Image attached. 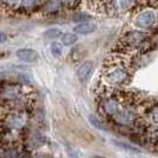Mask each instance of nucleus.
I'll use <instances>...</instances> for the list:
<instances>
[{
  "mask_svg": "<svg viewBox=\"0 0 158 158\" xmlns=\"http://www.w3.org/2000/svg\"><path fill=\"white\" fill-rule=\"evenodd\" d=\"M16 56L23 62H26V63H33L38 60V52L33 49H29V48H23V49H19L17 50Z\"/></svg>",
  "mask_w": 158,
  "mask_h": 158,
  "instance_id": "423d86ee",
  "label": "nucleus"
},
{
  "mask_svg": "<svg viewBox=\"0 0 158 158\" xmlns=\"http://www.w3.org/2000/svg\"><path fill=\"white\" fill-rule=\"evenodd\" d=\"M113 144H114L115 146H118L119 149H123V150L131 151V152H140V150H139V149H137V148H135V146H132V145L127 144V143L118 142V140H113Z\"/></svg>",
  "mask_w": 158,
  "mask_h": 158,
  "instance_id": "f8f14e48",
  "label": "nucleus"
},
{
  "mask_svg": "<svg viewBox=\"0 0 158 158\" xmlns=\"http://www.w3.org/2000/svg\"><path fill=\"white\" fill-rule=\"evenodd\" d=\"M50 49H51V54H52L54 57H60V56L62 55V52H63V48H62V45L60 43H57V42L52 43Z\"/></svg>",
  "mask_w": 158,
  "mask_h": 158,
  "instance_id": "4468645a",
  "label": "nucleus"
},
{
  "mask_svg": "<svg viewBox=\"0 0 158 158\" xmlns=\"http://www.w3.org/2000/svg\"><path fill=\"white\" fill-rule=\"evenodd\" d=\"M93 70H94V63L92 61H86L80 65V68L77 69V77H79L80 81L82 82H86L87 80H89V77L92 76L93 74Z\"/></svg>",
  "mask_w": 158,
  "mask_h": 158,
  "instance_id": "0eeeda50",
  "label": "nucleus"
},
{
  "mask_svg": "<svg viewBox=\"0 0 158 158\" xmlns=\"http://www.w3.org/2000/svg\"><path fill=\"white\" fill-rule=\"evenodd\" d=\"M6 40H8V35L6 32H2L0 31V44H2V43H5Z\"/></svg>",
  "mask_w": 158,
  "mask_h": 158,
  "instance_id": "f3484780",
  "label": "nucleus"
},
{
  "mask_svg": "<svg viewBox=\"0 0 158 158\" xmlns=\"http://www.w3.org/2000/svg\"><path fill=\"white\" fill-rule=\"evenodd\" d=\"M139 117L137 114V112L131 107V106H127L124 105L120 110H119L113 117L112 120L118 124L119 126L123 127H133L137 125V123L139 121Z\"/></svg>",
  "mask_w": 158,
  "mask_h": 158,
  "instance_id": "f03ea898",
  "label": "nucleus"
},
{
  "mask_svg": "<svg viewBox=\"0 0 158 158\" xmlns=\"http://www.w3.org/2000/svg\"><path fill=\"white\" fill-rule=\"evenodd\" d=\"M40 2V0H24L23 6L25 8H33Z\"/></svg>",
  "mask_w": 158,
  "mask_h": 158,
  "instance_id": "2eb2a0df",
  "label": "nucleus"
},
{
  "mask_svg": "<svg viewBox=\"0 0 158 158\" xmlns=\"http://www.w3.org/2000/svg\"><path fill=\"white\" fill-rule=\"evenodd\" d=\"M132 1L133 0H119V5H120V7L123 8V10H125V8H127L132 4Z\"/></svg>",
  "mask_w": 158,
  "mask_h": 158,
  "instance_id": "dca6fc26",
  "label": "nucleus"
},
{
  "mask_svg": "<svg viewBox=\"0 0 158 158\" xmlns=\"http://www.w3.org/2000/svg\"><path fill=\"white\" fill-rule=\"evenodd\" d=\"M61 36H62V31L58 27H51V29L47 30L45 33H44V37L49 38V40H56V38H58Z\"/></svg>",
  "mask_w": 158,
  "mask_h": 158,
  "instance_id": "9b49d317",
  "label": "nucleus"
},
{
  "mask_svg": "<svg viewBox=\"0 0 158 158\" xmlns=\"http://www.w3.org/2000/svg\"><path fill=\"white\" fill-rule=\"evenodd\" d=\"M130 79L127 67L121 62H112L103 73V80L110 86H123Z\"/></svg>",
  "mask_w": 158,
  "mask_h": 158,
  "instance_id": "f257e3e1",
  "label": "nucleus"
},
{
  "mask_svg": "<svg viewBox=\"0 0 158 158\" xmlns=\"http://www.w3.org/2000/svg\"><path fill=\"white\" fill-rule=\"evenodd\" d=\"M89 121H90V124L94 127H96L98 130H106V126L103 125L102 120L96 118L95 115H89Z\"/></svg>",
  "mask_w": 158,
  "mask_h": 158,
  "instance_id": "ddd939ff",
  "label": "nucleus"
},
{
  "mask_svg": "<svg viewBox=\"0 0 158 158\" xmlns=\"http://www.w3.org/2000/svg\"><path fill=\"white\" fill-rule=\"evenodd\" d=\"M79 40L77 35L75 33H64L62 35V44L65 47H70L73 44H75Z\"/></svg>",
  "mask_w": 158,
  "mask_h": 158,
  "instance_id": "1a4fd4ad",
  "label": "nucleus"
},
{
  "mask_svg": "<svg viewBox=\"0 0 158 158\" xmlns=\"http://www.w3.org/2000/svg\"><path fill=\"white\" fill-rule=\"evenodd\" d=\"M98 26L95 25L94 23H81L79 25H76L74 27V33H80V35H89V33H93V32L96 31Z\"/></svg>",
  "mask_w": 158,
  "mask_h": 158,
  "instance_id": "6e6552de",
  "label": "nucleus"
},
{
  "mask_svg": "<svg viewBox=\"0 0 158 158\" xmlns=\"http://www.w3.org/2000/svg\"><path fill=\"white\" fill-rule=\"evenodd\" d=\"M156 20V16L152 11H144L135 19V24L140 29H149L151 27Z\"/></svg>",
  "mask_w": 158,
  "mask_h": 158,
  "instance_id": "39448f33",
  "label": "nucleus"
},
{
  "mask_svg": "<svg viewBox=\"0 0 158 158\" xmlns=\"http://www.w3.org/2000/svg\"><path fill=\"white\" fill-rule=\"evenodd\" d=\"M61 7V0H49L48 4L45 5V11L54 13L56 11H58Z\"/></svg>",
  "mask_w": 158,
  "mask_h": 158,
  "instance_id": "9d476101",
  "label": "nucleus"
},
{
  "mask_svg": "<svg viewBox=\"0 0 158 158\" xmlns=\"http://www.w3.org/2000/svg\"><path fill=\"white\" fill-rule=\"evenodd\" d=\"M27 123V114L23 111L13 112L8 114L5 119V126L11 131H18L22 130Z\"/></svg>",
  "mask_w": 158,
  "mask_h": 158,
  "instance_id": "20e7f679",
  "label": "nucleus"
},
{
  "mask_svg": "<svg viewBox=\"0 0 158 158\" xmlns=\"http://www.w3.org/2000/svg\"><path fill=\"white\" fill-rule=\"evenodd\" d=\"M124 106L123 100H120L117 95H106L100 102V110L105 117L112 118L117 112Z\"/></svg>",
  "mask_w": 158,
  "mask_h": 158,
  "instance_id": "7ed1b4c3",
  "label": "nucleus"
},
{
  "mask_svg": "<svg viewBox=\"0 0 158 158\" xmlns=\"http://www.w3.org/2000/svg\"><path fill=\"white\" fill-rule=\"evenodd\" d=\"M4 2H6L8 5H16L17 2H19L20 0H2Z\"/></svg>",
  "mask_w": 158,
  "mask_h": 158,
  "instance_id": "a211bd4d",
  "label": "nucleus"
}]
</instances>
